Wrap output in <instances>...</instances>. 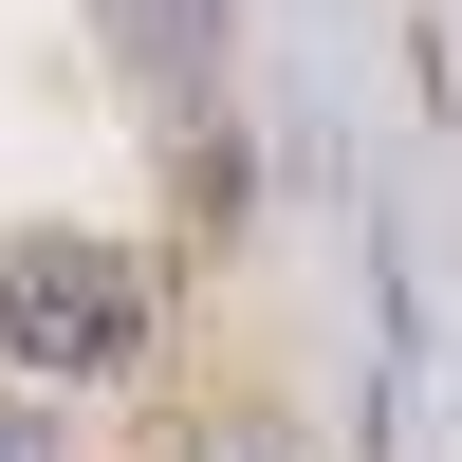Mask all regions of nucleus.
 Segmentation results:
<instances>
[{"instance_id": "obj_1", "label": "nucleus", "mask_w": 462, "mask_h": 462, "mask_svg": "<svg viewBox=\"0 0 462 462\" xmlns=\"http://www.w3.org/2000/svg\"><path fill=\"white\" fill-rule=\"evenodd\" d=\"M0 352L19 370H130L148 352V278L111 241H19L0 259Z\"/></svg>"}, {"instance_id": "obj_2", "label": "nucleus", "mask_w": 462, "mask_h": 462, "mask_svg": "<svg viewBox=\"0 0 462 462\" xmlns=\"http://www.w3.org/2000/svg\"><path fill=\"white\" fill-rule=\"evenodd\" d=\"M111 56H130L148 93H204L222 74V0H111Z\"/></svg>"}, {"instance_id": "obj_3", "label": "nucleus", "mask_w": 462, "mask_h": 462, "mask_svg": "<svg viewBox=\"0 0 462 462\" xmlns=\"http://www.w3.org/2000/svg\"><path fill=\"white\" fill-rule=\"evenodd\" d=\"M0 462H56V426H19V407H0Z\"/></svg>"}]
</instances>
